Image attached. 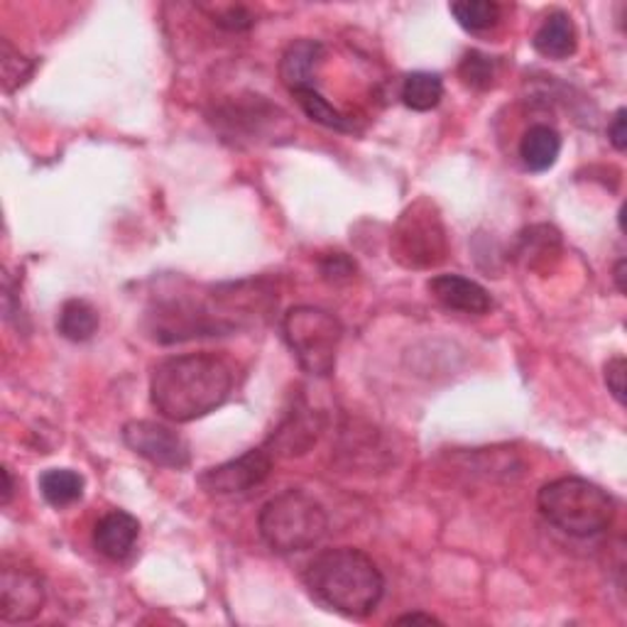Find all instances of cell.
<instances>
[{
	"instance_id": "16",
	"label": "cell",
	"mask_w": 627,
	"mask_h": 627,
	"mask_svg": "<svg viewBox=\"0 0 627 627\" xmlns=\"http://www.w3.org/2000/svg\"><path fill=\"white\" fill-rule=\"evenodd\" d=\"M99 311L86 299H66L60 309V319H56V329L66 341L84 343L94 339L99 331Z\"/></svg>"
},
{
	"instance_id": "18",
	"label": "cell",
	"mask_w": 627,
	"mask_h": 627,
	"mask_svg": "<svg viewBox=\"0 0 627 627\" xmlns=\"http://www.w3.org/2000/svg\"><path fill=\"white\" fill-rule=\"evenodd\" d=\"M402 103L417 113L436 109L444 99V79L434 72H412L402 81Z\"/></svg>"
},
{
	"instance_id": "20",
	"label": "cell",
	"mask_w": 627,
	"mask_h": 627,
	"mask_svg": "<svg viewBox=\"0 0 627 627\" xmlns=\"http://www.w3.org/2000/svg\"><path fill=\"white\" fill-rule=\"evenodd\" d=\"M40 493L52 507H69L84 495V479L72 469H50L40 475Z\"/></svg>"
},
{
	"instance_id": "2",
	"label": "cell",
	"mask_w": 627,
	"mask_h": 627,
	"mask_svg": "<svg viewBox=\"0 0 627 627\" xmlns=\"http://www.w3.org/2000/svg\"><path fill=\"white\" fill-rule=\"evenodd\" d=\"M305 584L314 598L346 618H368L386 596V578L378 564L353 547L323 549L314 556Z\"/></svg>"
},
{
	"instance_id": "24",
	"label": "cell",
	"mask_w": 627,
	"mask_h": 627,
	"mask_svg": "<svg viewBox=\"0 0 627 627\" xmlns=\"http://www.w3.org/2000/svg\"><path fill=\"white\" fill-rule=\"evenodd\" d=\"M212 20L216 22L218 28H224L228 32H243V30H250L255 25V16L243 6L218 8L212 13Z\"/></svg>"
},
{
	"instance_id": "12",
	"label": "cell",
	"mask_w": 627,
	"mask_h": 627,
	"mask_svg": "<svg viewBox=\"0 0 627 627\" xmlns=\"http://www.w3.org/2000/svg\"><path fill=\"white\" fill-rule=\"evenodd\" d=\"M137 537H141V522L125 510H113L103 515L94 527V547L111 562H123L133 554Z\"/></svg>"
},
{
	"instance_id": "28",
	"label": "cell",
	"mask_w": 627,
	"mask_h": 627,
	"mask_svg": "<svg viewBox=\"0 0 627 627\" xmlns=\"http://www.w3.org/2000/svg\"><path fill=\"white\" fill-rule=\"evenodd\" d=\"M398 625H408V623H426V625H441L439 618H434V615H429V613H408V615H400L398 620H394Z\"/></svg>"
},
{
	"instance_id": "23",
	"label": "cell",
	"mask_w": 627,
	"mask_h": 627,
	"mask_svg": "<svg viewBox=\"0 0 627 627\" xmlns=\"http://www.w3.org/2000/svg\"><path fill=\"white\" fill-rule=\"evenodd\" d=\"M459 76L469 89L485 91L495 84V62L483 52H466L459 64Z\"/></svg>"
},
{
	"instance_id": "8",
	"label": "cell",
	"mask_w": 627,
	"mask_h": 627,
	"mask_svg": "<svg viewBox=\"0 0 627 627\" xmlns=\"http://www.w3.org/2000/svg\"><path fill=\"white\" fill-rule=\"evenodd\" d=\"M125 446L135 451L137 456L147 459L150 463L162 469L182 471L189 466L192 451L189 444L174 429L150 422V420H133L123 426Z\"/></svg>"
},
{
	"instance_id": "29",
	"label": "cell",
	"mask_w": 627,
	"mask_h": 627,
	"mask_svg": "<svg viewBox=\"0 0 627 627\" xmlns=\"http://www.w3.org/2000/svg\"><path fill=\"white\" fill-rule=\"evenodd\" d=\"M0 475H3V497H0V503L3 505H10V497H13V475H10V469H3L0 471Z\"/></svg>"
},
{
	"instance_id": "17",
	"label": "cell",
	"mask_w": 627,
	"mask_h": 627,
	"mask_svg": "<svg viewBox=\"0 0 627 627\" xmlns=\"http://www.w3.org/2000/svg\"><path fill=\"white\" fill-rule=\"evenodd\" d=\"M517 255L525 258L527 267L532 270H539L549 263V258H559L562 255V236L559 230L552 226H530L520 234V246Z\"/></svg>"
},
{
	"instance_id": "7",
	"label": "cell",
	"mask_w": 627,
	"mask_h": 627,
	"mask_svg": "<svg viewBox=\"0 0 627 627\" xmlns=\"http://www.w3.org/2000/svg\"><path fill=\"white\" fill-rule=\"evenodd\" d=\"M48 600V588L40 572L22 562H6L0 572V620L30 623L38 618Z\"/></svg>"
},
{
	"instance_id": "27",
	"label": "cell",
	"mask_w": 627,
	"mask_h": 627,
	"mask_svg": "<svg viewBox=\"0 0 627 627\" xmlns=\"http://www.w3.org/2000/svg\"><path fill=\"white\" fill-rule=\"evenodd\" d=\"M625 109H618V113L613 115V121L608 125V137L613 147L618 150V153H625L627 150V127H625Z\"/></svg>"
},
{
	"instance_id": "3",
	"label": "cell",
	"mask_w": 627,
	"mask_h": 627,
	"mask_svg": "<svg viewBox=\"0 0 627 627\" xmlns=\"http://www.w3.org/2000/svg\"><path fill=\"white\" fill-rule=\"evenodd\" d=\"M542 517L572 537H596L606 532L615 520L613 495L600 485L576 475H564L542 485L537 495Z\"/></svg>"
},
{
	"instance_id": "1",
	"label": "cell",
	"mask_w": 627,
	"mask_h": 627,
	"mask_svg": "<svg viewBox=\"0 0 627 627\" xmlns=\"http://www.w3.org/2000/svg\"><path fill=\"white\" fill-rule=\"evenodd\" d=\"M234 392V368L214 353L172 356L150 376V400L169 422L187 424L216 412Z\"/></svg>"
},
{
	"instance_id": "19",
	"label": "cell",
	"mask_w": 627,
	"mask_h": 627,
	"mask_svg": "<svg viewBox=\"0 0 627 627\" xmlns=\"http://www.w3.org/2000/svg\"><path fill=\"white\" fill-rule=\"evenodd\" d=\"M292 96L297 99L299 109L305 111L309 121L329 127V131H339V133H353L356 131V123H353L351 115H346L339 109H333L331 103L319 94L317 86L292 91Z\"/></svg>"
},
{
	"instance_id": "11",
	"label": "cell",
	"mask_w": 627,
	"mask_h": 627,
	"mask_svg": "<svg viewBox=\"0 0 627 627\" xmlns=\"http://www.w3.org/2000/svg\"><path fill=\"white\" fill-rule=\"evenodd\" d=\"M426 287L439 305L451 311L481 317V314H487L493 307V299L487 295V289L463 275H436L429 280Z\"/></svg>"
},
{
	"instance_id": "25",
	"label": "cell",
	"mask_w": 627,
	"mask_h": 627,
	"mask_svg": "<svg viewBox=\"0 0 627 627\" xmlns=\"http://www.w3.org/2000/svg\"><path fill=\"white\" fill-rule=\"evenodd\" d=\"M353 273H356V263L343 253H331L321 260V277L333 285L353 280Z\"/></svg>"
},
{
	"instance_id": "6",
	"label": "cell",
	"mask_w": 627,
	"mask_h": 627,
	"mask_svg": "<svg viewBox=\"0 0 627 627\" xmlns=\"http://www.w3.org/2000/svg\"><path fill=\"white\" fill-rule=\"evenodd\" d=\"M449 238L444 220L429 199H417L404 208L392 230V258L412 270H429L446 260Z\"/></svg>"
},
{
	"instance_id": "13",
	"label": "cell",
	"mask_w": 627,
	"mask_h": 627,
	"mask_svg": "<svg viewBox=\"0 0 627 627\" xmlns=\"http://www.w3.org/2000/svg\"><path fill=\"white\" fill-rule=\"evenodd\" d=\"M327 50L317 40H295L287 44L280 60V79L289 91L314 89L319 66L323 64Z\"/></svg>"
},
{
	"instance_id": "5",
	"label": "cell",
	"mask_w": 627,
	"mask_h": 627,
	"mask_svg": "<svg viewBox=\"0 0 627 627\" xmlns=\"http://www.w3.org/2000/svg\"><path fill=\"white\" fill-rule=\"evenodd\" d=\"M282 333L299 368L314 378H329L343 339L341 321L321 307L299 305L282 319Z\"/></svg>"
},
{
	"instance_id": "22",
	"label": "cell",
	"mask_w": 627,
	"mask_h": 627,
	"mask_svg": "<svg viewBox=\"0 0 627 627\" xmlns=\"http://www.w3.org/2000/svg\"><path fill=\"white\" fill-rule=\"evenodd\" d=\"M0 69H3V89L6 94L22 89L34 74V62L28 60L25 54L16 50L10 40H3L0 44Z\"/></svg>"
},
{
	"instance_id": "21",
	"label": "cell",
	"mask_w": 627,
	"mask_h": 627,
	"mask_svg": "<svg viewBox=\"0 0 627 627\" xmlns=\"http://www.w3.org/2000/svg\"><path fill=\"white\" fill-rule=\"evenodd\" d=\"M451 16L456 18L463 30L485 32L501 22L503 10L493 0H461V3L451 6Z\"/></svg>"
},
{
	"instance_id": "10",
	"label": "cell",
	"mask_w": 627,
	"mask_h": 627,
	"mask_svg": "<svg viewBox=\"0 0 627 627\" xmlns=\"http://www.w3.org/2000/svg\"><path fill=\"white\" fill-rule=\"evenodd\" d=\"M321 429H323V414L319 410H314L311 404L299 394V398L292 402V410L285 414V420L275 429V434L267 439V451L285 459L305 456L307 451L319 441Z\"/></svg>"
},
{
	"instance_id": "15",
	"label": "cell",
	"mask_w": 627,
	"mask_h": 627,
	"mask_svg": "<svg viewBox=\"0 0 627 627\" xmlns=\"http://www.w3.org/2000/svg\"><path fill=\"white\" fill-rule=\"evenodd\" d=\"M562 155V135L554 127L537 123L522 135L520 157L530 172H547Z\"/></svg>"
},
{
	"instance_id": "4",
	"label": "cell",
	"mask_w": 627,
	"mask_h": 627,
	"mask_svg": "<svg viewBox=\"0 0 627 627\" xmlns=\"http://www.w3.org/2000/svg\"><path fill=\"white\" fill-rule=\"evenodd\" d=\"M258 530L263 542L277 554H299L327 537L329 517L317 497L289 487L260 510Z\"/></svg>"
},
{
	"instance_id": "26",
	"label": "cell",
	"mask_w": 627,
	"mask_h": 627,
	"mask_svg": "<svg viewBox=\"0 0 627 627\" xmlns=\"http://www.w3.org/2000/svg\"><path fill=\"white\" fill-rule=\"evenodd\" d=\"M625 370L627 363L623 356H615L606 363V386L618 404H625Z\"/></svg>"
},
{
	"instance_id": "9",
	"label": "cell",
	"mask_w": 627,
	"mask_h": 627,
	"mask_svg": "<svg viewBox=\"0 0 627 627\" xmlns=\"http://www.w3.org/2000/svg\"><path fill=\"white\" fill-rule=\"evenodd\" d=\"M273 471V454L267 449H250L238 459L208 469L199 475V483L212 495H240L260 487Z\"/></svg>"
},
{
	"instance_id": "30",
	"label": "cell",
	"mask_w": 627,
	"mask_h": 627,
	"mask_svg": "<svg viewBox=\"0 0 627 627\" xmlns=\"http://www.w3.org/2000/svg\"><path fill=\"white\" fill-rule=\"evenodd\" d=\"M625 267H627V263H625V260H618V265H615V270H613V280H615V285H618V292H620V295L627 292V285H625Z\"/></svg>"
},
{
	"instance_id": "14",
	"label": "cell",
	"mask_w": 627,
	"mask_h": 627,
	"mask_svg": "<svg viewBox=\"0 0 627 627\" xmlns=\"http://www.w3.org/2000/svg\"><path fill=\"white\" fill-rule=\"evenodd\" d=\"M534 50H537L542 56H547V60H568L578 48V32L574 20L568 13H562V10H556V13H549L544 18V22L539 25V30L534 32Z\"/></svg>"
}]
</instances>
